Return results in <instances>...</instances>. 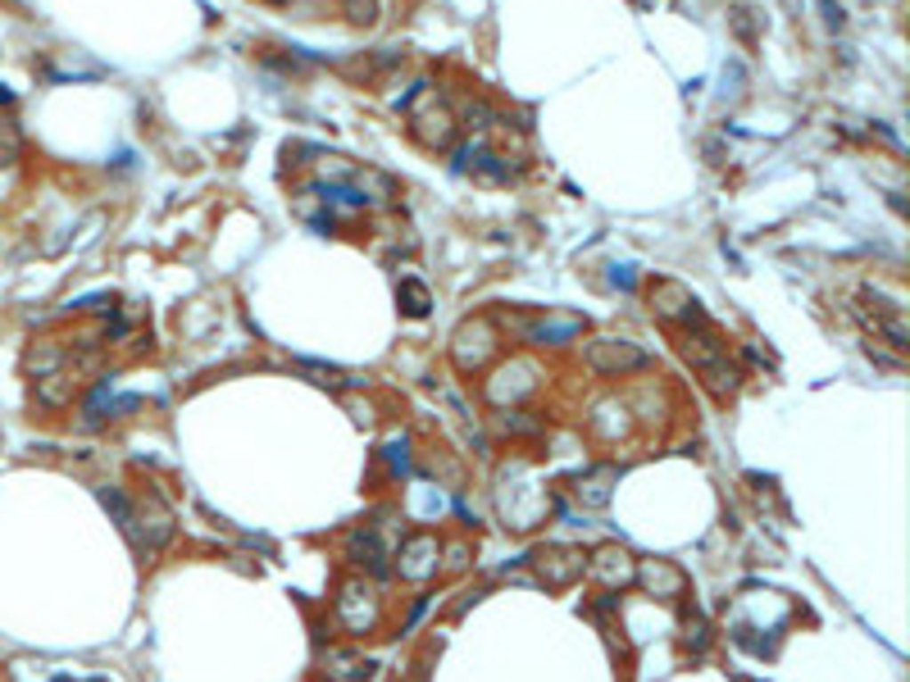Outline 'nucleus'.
Masks as SVG:
<instances>
[{"mask_svg": "<svg viewBox=\"0 0 910 682\" xmlns=\"http://www.w3.org/2000/svg\"><path fill=\"white\" fill-rule=\"evenodd\" d=\"M583 324L578 318H537V324H519V333L528 341H569Z\"/></svg>", "mask_w": 910, "mask_h": 682, "instance_id": "obj_1", "label": "nucleus"}, {"mask_svg": "<svg viewBox=\"0 0 910 682\" xmlns=\"http://www.w3.org/2000/svg\"><path fill=\"white\" fill-rule=\"evenodd\" d=\"M401 296H406V314H428V292L419 283H406Z\"/></svg>", "mask_w": 910, "mask_h": 682, "instance_id": "obj_2", "label": "nucleus"}, {"mask_svg": "<svg viewBox=\"0 0 910 682\" xmlns=\"http://www.w3.org/2000/svg\"><path fill=\"white\" fill-rule=\"evenodd\" d=\"M346 10H350L355 23H369L374 19V0H346Z\"/></svg>", "mask_w": 910, "mask_h": 682, "instance_id": "obj_3", "label": "nucleus"}]
</instances>
